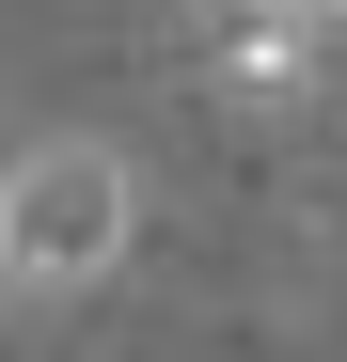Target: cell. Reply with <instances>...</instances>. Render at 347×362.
I'll return each instance as SVG.
<instances>
[{"mask_svg":"<svg viewBox=\"0 0 347 362\" xmlns=\"http://www.w3.org/2000/svg\"><path fill=\"white\" fill-rule=\"evenodd\" d=\"M127 221H142V173L127 142H95V127H47L0 158V299H79L127 268Z\"/></svg>","mask_w":347,"mask_h":362,"instance_id":"1","label":"cell"},{"mask_svg":"<svg viewBox=\"0 0 347 362\" xmlns=\"http://www.w3.org/2000/svg\"><path fill=\"white\" fill-rule=\"evenodd\" d=\"M300 64H316V32H268V16L237 32V95H300Z\"/></svg>","mask_w":347,"mask_h":362,"instance_id":"2","label":"cell"},{"mask_svg":"<svg viewBox=\"0 0 347 362\" xmlns=\"http://www.w3.org/2000/svg\"><path fill=\"white\" fill-rule=\"evenodd\" d=\"M253 16H268V32H331L347 0H253Z\"/></svg>","mask_w":347,"mask_h":362,"instance_id":"3","label":"cell"}]
</instances>
